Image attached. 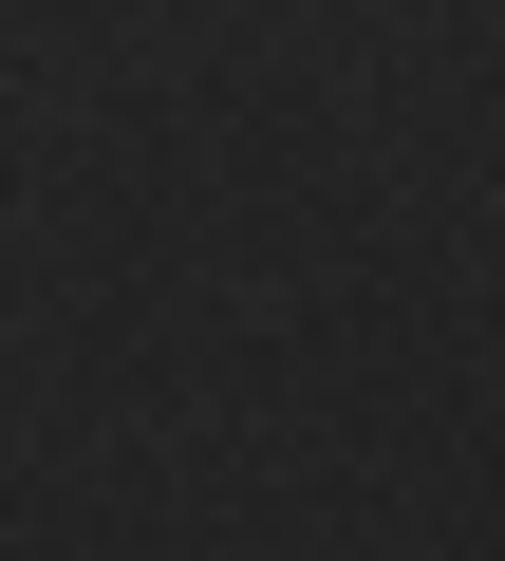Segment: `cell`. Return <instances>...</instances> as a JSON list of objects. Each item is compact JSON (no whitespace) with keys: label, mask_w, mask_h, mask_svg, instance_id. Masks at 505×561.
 <instances>
[]
</instances>
